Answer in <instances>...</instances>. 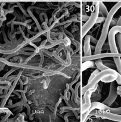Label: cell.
Instances as JSON below:
<instances>
[{
  "instance_id": "277c9868",
  "label": "cell",
  "mask_w": 121,
  "mask_h": 122,
  "mask_svg": "<svg viewBox=\"0 0 121 122\" xmlns=\"http://www.w3.org/2000/svg\"><path fill=\"white\" fill-rule=\"evenodd\" d=\"M118 33H121V26H113L109 33V44L110 51L112 53H118V48L115 42V35Z\"/></svg>"
},
{
  "instance_id": "9c48e42d",
  "label": "cell",
  "mask_w": 121,
  "mask_h": 122,
  "mask_svg": "<svg viewBox=\"0 0 121 122\" xmlns=\"http://www.w3.org/2000/svg\"><path fill=\"white\" fill-rule=\"evenodd\" d=\"M95 64H96V66L97 67L98 69H99L100 70H101V71L106 70V69H110V68L107 67V66H106L105 64H103L101 58H99V59L95 61Z\"/></svg>"
},
{
  "instance_id": "8fae6325",
  "label": "cell",
  "mask_w": 121,
  "mask_h": 122,
  "mask_svg": "<svg viewBox=\"0 0 121 122\" xmlns=\"http://www.w3.org/2000/svg\"><path fill=\"white\" fill-rule=\"evenodd\" d=\"M104 63H105V65L106 66H107V67L112 69H115L116 67L115 63H113V62L112 61H110V60H105V61H104Z\"/></svg>"
},
{
  "instance_id": "52a82bcc",
  "label": "cell",
  "mask_w": 121,
  "mask_h": 122,
  "mask_svg": "<svg viewBox=\"0 0 121 122\" xmlns=\"http://www.w3.org/2000/svg\"><path fill=\"white\" fill-rule=\"evenodd\" d=\"M103 116L107 119L114 121L121 122V114H116L110 112H104Z\"/></svg>"
},
{
  "instance_id": "ba28073f",
  "label": "cell",
  "mask_w": 121,
  "mask_h": 122,
  "mask_svg": "<svg viewBox=\"0 0 121 122\" xmlns=\"http://www.w3.org/2000/svg\"><path fill=\"white\" fill-rule=\"evenodd\" d=\"M114 62L116 64V67L117 68V70L118 71V73L120 74L121 76V57L119 56H116L113 57Z\"/></svg>"
},
{
  "instance_id": "3957f363",
  "label": "cell",
  "mask_w": 121,
  "mask_h": 122,
  "mask_svg": "<svg viewBox=\"0 0 121 122\" xmlns=\"http://www.w3.org/2000/svg\"><path fill=\"white\" fill-rule=\"evenodd\" d=\"M99 14V2H95V8L94 11L92 13L89 20L82 27V37H84L86 33L89 31V30L93 26V25L96 23V20L98 18Z\"/></svg>"
},
{
  "instance_id": "8992f818",
  "label": "cell",
  "mask_w": 121,
  "mask_h": 122,
  "mask_svg": "<svg viewBox=\"0 0 121 122\" xmlns=\"http://www.w3.org/2000/svg\"><path fill=\"white\" fill-rule=\"evenodd\" d=\"M91 36H87L85 39V44L84 47V50L85 56H91V45H90V40L91 39Z\"/></svg>"
},
{
  "instance_id": "30bf717a",
  "label": "cell",
  "mask_w": 121,
  "mask_h": 122,
  "mask_svg": "<svg viewBox=\"0 0 121 122\" xmlns=\"http://www.w3.org/2000/svg\"><path fill=\"white\" fill-rule=\"evenodd\" d=\"M99 11H100L103 15L105 16H107L109 13L107 8L102 2H99Z\"/></svg>"
},
{
  "instance_id": "5bb4252c",
  "label": "cell",
  "mask_w": 121,
  "mask_h": 122,
  "mask_svg": "<svg viewBox=\"0 0 121 122\" xmlns=\"http://www.w3.org/2000/svg\"><path fill=\"white\" fill-rule=\"evenodd\" d=\"M117 41L118 42V44H119V48H120L121 52V33H120L119 35H117Z\"/></svg>"
},
{
  "instance_id": "5b68a950",
  "label": "cell",
  "mask_w": 121,
  "mask_h": 122,
  "mask_svg": "<svg viewBox=\"0 0 121 122\" xmlns=\"http://www.w3.org/2000/svg\"><path fill=\"white\" fill-rule=\"evenodd\" d=\"M118 97V93H117V86L115 82H112L110 84V91L109 96L107 97V98L103 102V104H105L106 106L110 107L115 101L117 98Z\"/></svg>"
},
{
  "instance_id": "2e32d148",
  "label": "cell",
  "mask_w": 121,
  "mask_h": 122,
  "mask_svg": "<svg viewBox=\"0 0 121 122\" xmlns=\"http://www.w3.org/2000/svg\"><path fill=\"white\" fill-rule=\"evenodd\" d=\"M117 25L121 26V17L119 19V20H118V22H117Z\"/></svg>"
},
{
  "instance_id": "e0dca14e",
  "label": "cell",
  "mask_w": 121,
  "mask_h": 122,
  "mask_svg": "<svg viewBox=\"0 0 121 122\" xmlns=\"http://www.w3.org/2000/svg\"><path fill=\"white\" fill-rule=\"evenodd\" d=\"M23 1H27V0H23Z\"/></svg>"
},
{
  "instance_id": "6da1fadb",
  "label": "cell",
  "mask_w": 121,
  "mask_h": 122,
  "mask_svg": "<svg viewBox=\"0 0 121 122\" xmlns=\"http://www.w3.org/2000/svg\"><path fill=\"white\" fill-rule=\"evenodd\" d=\"M120 8H121V1L116 4L112 7L110 12H109L108 14L107 15V17L106 18L105 20V23H104L103 27L101 36H100V39H99V41L97 42V44L96 46H95V54H100L101 52V50H102L103 46L104 44H105V42L106 41V38H107V35H108L109 29L111 21H112V19H113V15L115 14L117 11Z\"/></svg>"
},
{
  "instance_id": "4fadbf2b",
  "label": "cell",
  "mask_w": 121,
  "mask_h": 122,
  "mask_svg": "<svg viewBox=\"0 0 121 122\" xmlns=\"http://www.w3.org/2000/svg\"><path fill=\"white\" fill-rule=\"evenodd\" d=\"M99 72H100V70H99V69H97V70H95V71H94V72H93V73L91 74V75L90 77H89V81H88V82H90V81H91V80L93 79L94 78V77H95V76H96V75H97V74L99 73Z\"/></svg>"
},
{
  "instance_id": "7c38bea8",
  "label": "cell",
  "mask_w": 121,
  "mask_h": 122,
  "mask_svg": "<svg viewBox=\"0 0 121 122\" xmlns=\"http://www.w3.org/2000/svg\"><path fill=\"white\" fill-rule=\"evenodd\" d=\"M109 112L116 114H121V107L116 108H109Z\"/></svg>"
},
{
  "instance_id": "7a4b0ae2",
  "label": "cell",
  "mask_w": 121,
  "mask_h": 122,
  "mask_svg": "<svg viewBox=\"0 0 121 122\" xmlns=\"http://www.w3.org/2000/svg\"><path fill=\"white\" fill-rule=\"evenodd\" d=\"M108 76H114L116 77V81L118 84L121 85V76L120 74L118 73L115 70L112 69H106V70H103L101 72H99L91 81L89 82H88V85L85 86L82 89V94H84L85 93V92L87 91L88 89H91L95 85H96L97 83L99 82L100 81H101L103 78H104L105 77Z\"/></svg>"
},
{
  "instance_id": "9a60e30c",
  "label": "cell",
  "mask_w": 121,
  "mask_h": 122,
  "mask_svg": "<svg viewBox=\"0 0 121 122\" xmlns=\"http://www.w3.org/2000/svg\"><path fill=\"white\" fill-rule=\"evenodd\" d=\"M105 17H98L96 20V23H100V22H103L105 20Z\"/></svg>"
}]
</instances>
